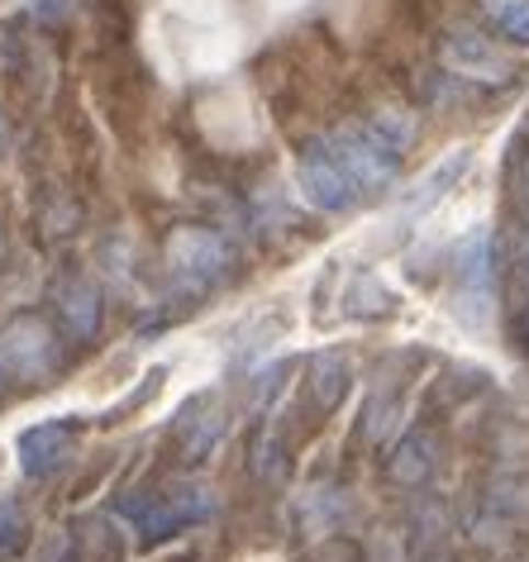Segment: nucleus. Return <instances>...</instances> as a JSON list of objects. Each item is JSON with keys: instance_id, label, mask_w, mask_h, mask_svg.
Here are the masks:
<instances>
[{"instance_id": "nucleus-1", "label": "nucleus", "mask_w": 529, "mask_h": 562, "mask_svg": "<svg viewBox=\"0 0 529 562\" xmlns=\"http://www.w3.org/2000/svg\"><path fill=\"white\" fill-rule=\"evenodd\" d=\"M415 138V124L401 115H372L363 124H348V130L325 134L329 153L339 158V167L348 172V181L358 187V195H382L396 187L401 177V158H406Z\"/></svg>"}, {"instance_id": "nucleus-2", "label": "nucleus", "mask_w": 529, "mask_h": 562, "mask_svg": "<svg viewBox=\"0 0 529 562\" xmlns=\"http://www.w3.org/2000/svg\"><path fill=\"white\" fill-rule=\"evenodd\" d=\"M162 262L167 277H172V296L201 301L205 291H215L234 272V244L220 229H205V224H177L162 238Z\"/></svg>"}, {"instance_id": "nucleus-3", "label": "nucleus", "mask_w": 529, "mask_h": 562, "mask_svg": "<svg viewBox=\"0 0 529 562\" xmlns=\"http://www.w3.org/2000/svg\"><path fill=\"white\" fill-rule=\"evenodd\" d=\"M63 368V344L53 334L48 319L38 315H15L0 329V386L20 382V386H44Z\"/></svg>"}, {"instance_id": "nucleus-4", "label": "nucleus", "mask_w": 529, "mask_h": 562, "mask_svg": "<svg viewBox=\"0 0 529 562\" xmlns=\"http://www.w3.org/2000/svg\"><path fill=\"white\" fill-rule=\"evenodd\" d=\"M120 515L138 529L144 543H162L177 539L182 529H196L215 515V496L205 486H167L153 491V496H130L120 505Z\"/></svg>"}, {"instance_id": "nucleus-5", "label": "nucleus", "mask_w": 529, "mask_h": 562, "mask_svg": "<svg viewBox=\"0 0 529 562\" xmlns=\"http://www.w3.org/2000/svg\"><path fill=\"white\" fill-rule=\"evenodd\" d=\"M296 187L301 195L311 201L315 210H325V215H348L363 195H358V187L348 181V172L339 167V158L329 153L325 138H311V144L301 148L296 158Z\"/></svg>"}, {"instance_id": "nucleus-6", "label": "nucleus", "mask_w": 529, "mask_h": 562, "mask_svg": "<svg viewBox=\"0 0 529 562\" xmlns=\"http://www.w3.org/2000/svg\"><path fill=\"white\" fill-rule=\"evenodd\" d=\"M453 286H458L463 315L472 325H482L496 301V238L486 229L463 238V248H458V258H453Z\"/></svg>"}, {"instance_id": "nucleus-7", "label": "nucleus", "mask_w": 529, "mask_h": 562, "mask_svg": "<svg viewBox=\"0 0 529 562\" xmlns=\"http://www.w3.org/2000/svg\"><path fill=\"white\" fill-rule=\"evenodd\" d=\"M77 439H81V425L72 415H53V419H38V425L20 429L15 439V453H20V472L44 482V476L63 472L77 453Z\"/></svg>"}, {"instance_id": "nucleus-8", "label": "nucleus", "mask_w": 529, "mask_h": 562, "mask_svg": "<svg viewBox=\"0 0 529 562\" xmlns=\"http://www.w3.org/2000/svg\"><path fill=\"white\" fill-rule=\"evenodd\" d=\"M53 315L72 344H91L105 319V296L87 272H63L53 281Z\"/></svg>"}, {"instance_id": "nucleus-9", "label": "nucleus", "mask_w": 529, "mask_h": 562, "mask_svg": "<svg viewBox=\"0 0 529 562\" xmlns=\"http://www.w3.org/2000/svg\"><path fill=\"white\" fill-rule=\"evenodd\" d=\"M172 439H177V453H182V462H205L215 453L220 439H225V411H220L215 391H196V396L177 411Z\"/></svg>"}, {"instance_id": "nucleus-10", "label": "nucleus", "mask_w": 529, "mask_h": 562, "mask_svg": "<svg viewBox=\"0 0 529 562\" xmlns=\"http://www.w3.org/2000/svg\"><path fill=\"white\" fill-rule=\"evenodd\" d=\"M443 67H449L453 77L492 81V87H500V81L515 77V67H510L506 53H496L482 34H472V30H458V34L443 38Z\"/></svg>"}, {"instance_id": "nucleus-11", "label": "nucleus", "mask_w": 529, "mask_h": 562, "mask_svg": "<svg viewBox=\"0 0 529 562\" xmlns=\"http://www.w3.org/2000/svg\"><path fill=\"white\" fill-rule=\"evenodd\" d=\"M439 472V439H435V429H425V425H415L401 434V443L392 448V458H386V476H392L396 486H425L429 476Z\"/></svg>"}, {"instance_id": "nucleus-12", "label": "nucleus", "mask_w": 529, "mask_h": 562, "mask_svg": "<svg viewBox=\"0 0 529 562\" xmlns=\"http://www.w3.org/2000/svg\"><path fill=\"white\" fill-rule=\"evenodd\" d=\"M353 391V368H348L344 353H315L311 368H305V401L311 411L325 419L344 405V396Z\"/></svg>"}, {"instance_id": "nucleus-13", "label": "nucleus", "mask_w": 529, "mask_h": 562, "mask_svg": "<svg viewBox=\"0 0 529 562\" xmlns=\"http://www.w3.org/2000/svg\"><path fill=\"white\" fill-rule=\"evenodd\" d=\"M468 167H472V153L468 148H458V153H449L435 172H429L420 187H415L410 195H406V215H420V210H429V205H439L443 195H449V187H458V181L468 177Z\"/></svg>"}, {"instance_id": "nucleus-14", "label": "nucleus", "mask_w": 529, "mask_h": 562, "mask_svg": "<svg viewBox=\"0 0 529 562\" xmlns=\"http://www.w3.org/2000/svg\"><path fill=\"white\" fill-rule=\"evenodd\" d=\"M348 519V491L344 486H315L301 501V529L305 533H334Z\"/></svg>"}, {"instance_id": "nucleus-15", "label": "nucleus", "mask_w": 529, "mask_h": 562, "mask_svg": "<svg viewBox=\"0 0 529 562\" xmlns=\"http://www.w3.org/2000/svg\"><path fill=\"white\" fill-rule=\"evenodd\" d=\"M248 468H254L258 482H272V486L286 476V439L272 419H262L254 439H248Z\"/></svg>"}, {"instance_id": "nucleus-16", "label": "nucleus", "mask_w": 529, "mask_h": 562, "mask_svg": "<svg viewBox=\"0 0 529 562\" xmlns=\"http://www.w3.org/2000/svg\"><path fill=\"white\" fill-rule=\"evenodd\" d=\"M392 305H396V296L372 272H358L353 286L344 291V315H353V319H386Z\"/></svg>"}, {"instance_id": "nucleus-17", "label": "nucleus", "mask_w": 529, "mask_h": 562, "mask_svg": "<svg viewBox=\"0 0 529 562\" xmlns=\"http://www.w3.org/2000/svg\"><path fill=\"white\" fill-rule=\"evenodd\" d=\"M34 543V525L20 501H0V562H20Z\"/></svg>"}, {"instance_id": "nucleus-18", "label": "nucleus", "mask_w": 529, "mask_h": 562, "mask_svg": "<svg viewBox=\"0 0 529 562\" xmlns=\"http://www.w3.org/2000/svg\"><path fill=\"white\" fill-rule=\"evenodd\" d=\"M482 15L492 20V30L510 44L529 48V0H477Z\"/></svg>"}, {"instance_id": "nucleus-19", "label": "nucleus", "mask_w": 529, "mask_h": 562, "mask_svg": "<svg viewBox=\"0 0 529 562\" xmlns=\"http://www.w3.org/2000/svg\"><path fill=\"white\" fill-rule=\"evenodd\" d=\"M396 425H401V391H378L363 411V439L382 443Z\"/></svg>"}, {"instance_id": "nucleus-20", "label": "nucleus", "mask_w": 529, "mask_h": 562, "mask_svg": "<svg viewBox=\"0 0 529 562\" xmlns=\"http://www.w3.org/2000/svg\"><path fill=\"white\" fill-rule=\"evenodd\" d=\"M291 372V362H272V368H262L258 376H254V405L262 411V405H272V396L282 391V376Z\"/></svg>"}, {"instance_id": "nucleus-21", "label": "nucleus", "mask_w": 529, "mask_h": 562, "mask_svg": "<svg viewBox=\"0 0 529 562\" xmlns=\"http://www.w3.org/2000/svg\"><path fill=\"white\" fill-rule=\"evenodd\" d=\"M72 5L77 0H30V15L38 24H63L67 15H72Z\"/></svg>"}, {"instance_id": "nucleus-22", "label": "nucleus", "mask_w": 529, "mask_h": 562, "mask_svg": "<svg viewBox=\"0 0 529 562\" xmlns=\"http://www.w3.org/2000/svg\"><path fill=\"white\" fill-rule=\"evenodd\" d=\"M44 562H77V543L67 539V533H58V539L48 543V553H44Z\"/></svg>"}, {"instance_id": "nucleus-23", "label": "nucleus", "mask_w": 529, "mask_h": 562, "mask_svg": "<svg viewBox=\"0 0 529 562\" xmlns=\"http://www.w3.org/2000/svg\"><path fill=\"white\" fill-rule=\"evenodd\" d=\"M520 191H525V205H529V153L520 158Z\"/></svg>"}]
</instances>
